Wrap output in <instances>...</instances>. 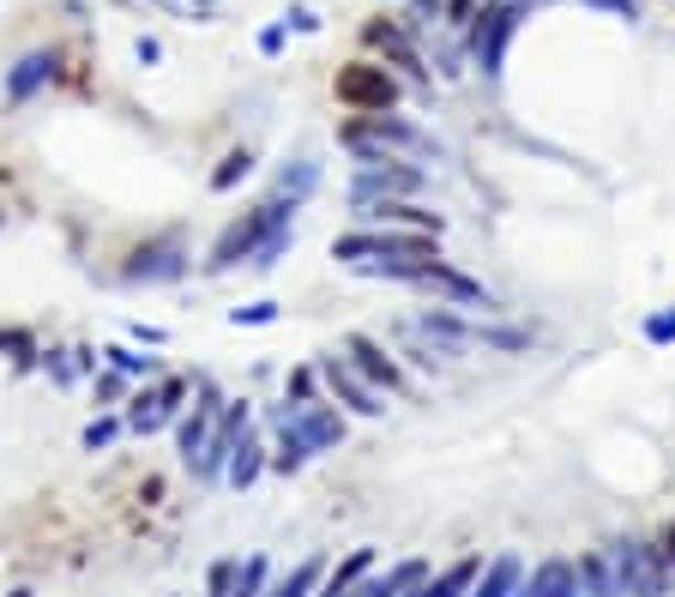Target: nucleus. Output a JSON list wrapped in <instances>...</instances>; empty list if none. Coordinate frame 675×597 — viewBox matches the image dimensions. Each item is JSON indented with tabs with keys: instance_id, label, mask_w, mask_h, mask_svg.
<instances>
[{
	"instance_id": "1",
	"label": "nucleus",
	"mask_w": 675,
	"mask_h": 597,
	"mask_svg": "<svg viewBox=\"0 0 675 597\" xmlns=\"http://www.w3.org/2000/svg\"><path fill=\"white\" fill-rule=\"evenodd\" d=\"M333 260L356 265L362 278H399V284H411L423 265L440 260V236H392V230H350L333 241Z\"/></svg>"
},
{
	"instance_id": "2",
	"label": "nucleus",
	"mask_w": 675,
	"mask_h": 597,
	"mask_svg": "<svg viewBox=\"0 0 675 597\" xmlns=\"http://www.w3.org/2000/svg\"><path fill=\"white\" fill-rule=\"evenodd\" d=\"M290 224H296V206H290V199H265V206H253V211H241L236 224H229V230L211 241V253H206V272L218 278V272H236V265H248L253 253H260V241L265 236H277V230H290Z\"/></svg>"
},
{
	"instance_id": "3",
	"label": "nucleus",
	"mask_w": 675,
	"mask_h": 597,
	"mask_svg": "<svg viewBox=\"0 0 675 597\" xmlns=\"http://www.w3.org/2000/svg\"><path fill=\"white\" fill-rule=\"evenodd\" d=\"M338 145L350 151L356 163H399L392 151H416V158H428V151H435V139H428L423 127L399 121V116L387 109V116H356V121H344V127H338Z\"/></svg>"
},
{
	"instance_id": "4",
	"label": "nucleus",
	"mask_w": 675,
	"mask_h": 597,
	"mask_svg": "<svg viewBox=\"0 0 675 597\" xmlns=\"http://www.w3.org/2000/svg\"><path fill=\"white\" fill-rule=\"evenodd\" d=\"M333 91H338L344 109H356V116H387V109L399 104V79H392L387 67H374V61H350V67H338Z\"/></svg>"
},
{
	"instance_id": "5",
	"label": "nucleus",
	"mask_w": 675,
	"mask_h": 597,
	"mask_svg": "<svg viewBox=\"0 0 675 597\" xmlns=\"http://www.w3.org/2000/svg\"><path fill=\"white\" fill-rule=\"evenodd\" d=\"M121 278H127V284H175V278H187V236L182 230H163V236L139 241V248L127 253Z\"/></svg>"
},
{
	"instance_id": "6",
	"label": "nucleus",
	"mask_w": 675,
	"mask_h": 597,
	"mask_svg": "<svg viewBox=\"0 0 675 597\" xmlns=\"http://www.w3.org/2000/svg\"><path fill=\"white\" fill-rule=\"evenodd\" d=\"M187 392H194V380H187V375H163L151 392H139V399H133V411H127V428H133V435H157L163 423H182Z\"/></svg>"
},
{
	"instance_id": "7",
	"label": "nucleus",
	"mask_w": 675,
	"mask_h": 597,
	"mask_svg": "<svg viewBox=\"0 0 675 597\" xmlns=\"http://www.w3.org/2000/svg\"><path fill=\"white\" fill-rule=\"evenodd\" d=\"M423 194V170L411 163H362L350 175V206H368V199H411Z\"/></svg>"
},
{
	"instance_id": "8",
	"label": "nucleus",
	"mask_w": 675,
	"mask_h": 597,
	"mask_svg": "<svg viewBox=\"0 0 675 597\" xmlns=\"http://www.w3.org/2000/svg\"><path fill=\"white\" fill-rule=\"evenodd\" d=\"M416 290H428V296H440V302H458V308H482V314H494V296L477 284V278H465L458 265L447 260H435V265H423V272L411 278Z\"/></svg>"
},
{
	"instance_id": "9",
	"label": "nucleus",
	"mask_w": 675,
	"mask_h": 597,
	"mask_svg": "<svg viewBox=\"0 0 675 597\" xmlns=\"http://www.w3.org/2000/svg\"><path fill=\"white\" fill-rule=\"evenodd\" d=\"M277 416H284V423L296 428V441L308 447V459L344 441V416H338V404H320V399H314V404H284Z\"/></svg>"
},
{
	"instance_id": "10",
	"label": "nucleus",
	"mask_w": 675,
	"mask_h": 597,
	"mask_svg": "<svg viewBox=\"0 0 675 597\" xmlns=\"http://www.w3.org/2000/svg\"><path fill=\"white\" fill-rule=\"evenodd\" d=\"M344 362L356 368V375L368 380V387H387V392H404V368L387 357V345H380V338H368V333H350L344 338Z\"/></svg>"
},
{
	"instance_id": "11",
	"label": "nucleus",
	"mask_w": 675,
	"mask_h": 597,
	"mask_svg": "<svg viewBox=\"0 0 675 597\" xmlns=\"http://www.w3.org/2000/svg\"><path fill=\"white\" fill-rule=\"evenodd\" d=\"M314 375H320L326 387H333V399L344 404V411H356V416H380V411H387V404H380V392L368 387V380L356 375V368L344 362L338 350H333V357H320V368H314Z\"/></svg>"
},
{
	"instance_id": "12",
	"label": "nucleus",
	"mask_w": 675,
	"mask_h": 597,
	"mask_svg": "<svg viewBox=\"0 0 675 597\" xmlns=\"http://www.w3.org/2000/svg\"><path fill=\"white\" fill-rule=\"evenodd\" d=\"M621 562V586H628V597H664L669 574H664V555H652L645 543H609Z\"/></svg>"
},
{
	"instance_id": "13",
	"label": "nucleus",
	"mask_w": 675,
	"mask_h": 597,
	"mask_svg": "<svg viewBox=\"0 0 675 597\" xmlns=\"http://www.w3.org/2000/svg\"><path fill=\"white\" fill-rule=\"evenodd\" d=\"M55 67H61V61H55V48H31V55H19V61L7 67V79H0V97H7L12 109H19V104H31V97L43 91L48 79H55Z\"/></svg>"
},
{
	"instance_id": "14",
	"label": "nucleus",
	"mask_w": 675,
	"mask_h": 597,
	"mask_svg": "<svg viewBox=\"0 0 675 597\" xmlns=\"http://www.w3.org/2000/svg\"><path fill=\"white\" fill-rule=\"evenodd\" d=\"M513 31H519V7H489V12H482V24H477V67L489 73V79L501 73Z\"/></svg>"
},
{
	"instance_id": "15",
	"label": "nucleus",
	"mask_w": 675,
	"mask_h": 597,
	"mask_svg": "<svg viewBox=\"0 0 675 597\" xmlns=\"http://www.w3.org/2000/svg\"><path fill=\"white\" fill-rule=\"evenodd\" d=\"M218 411H224L218 387H211V380H199V404L182 416V423H175V441H182V459H187V465L199 459V447H206V435H211V428H218Z\"/></svg>"
},
{
	"instance_id": "16",
	"label": "nucleus",
	"mask_w": 675,
	"mask_h": 597,
	"mask_svg": "<svg viewBox=\"0 0 675 597\" xmlns=\"http://www.w3.org/2000/svg\"><path fill=\"white\" fill-rule=\"evenodd\" d=\"M356 218L368 224H399V230H416V236H440V218L423 206H411V199H368V206H356Z\"/></svg>"
},
{
	"instance_id": "17",
	"label": "nucleus",
	"mask_w": 675,
	"mask_h": 597,
	"mask_svg": "<svg viewBox=\"0 0 675 597\" xmlns=\"http://www.w3.org/2000/svg\"><path fill=\"white\" fill-rule=\"evenodd\" d=\"M519 597H585V586H579V562H567V555H549V562H543L537 574L519 586Z\"/></svg>"
},
{
	"instance_id": "18",
	"label": "nucleus",
	"mask_w": 675,
	"mask_h": 597,
	"mask_svg": "<svg viewBox=\"0 0 675 597\" xmlns=\"http://www.w3.org/2000/svg\"><path fill=\"white\" fill-rule=\"evenodd\" d=\"M368 43H374V48H380V55H387V61H399V67H404V73H411V79H416V85H423V79H428V67H423V55H416V48H411V36H404V31H399V24H392V19H374V24H368Z\"/></svg>"
},
{
	"instance_id": "19",
	"label": "nucleus",
	"mask_w": 675,
	"mask_h": 597,
	"mask_svg": "<svg viewBox=\"0 0 675 597\" xmlns=\"http://www.w3.org/2000/svg\"><path fill=\"white\" fill-rule=\"evenodd\" d=\"M519 586H525V562H519L513 550H501V555H494V562L477 574L470 597H519Z\"/></svg>"
},
{
	"instance_id": "20",
	"label": "nucleus",
	"mask_w": 675,
	"mask_h": 597,
	"mask_svg": "<svg viewBox=\"0 0 675 597\" xmlns=\"http://www.w3.org/2000/svg\"><path fill=\"white\" fill-rule=\"evenodd\" d=\"M579 586L591 591V597H628V586H621V562H616V550H591V555H579Z\"/></svg>"
},
{
	"instance_id": "21",
	"label": "nucleus",
	"mask_w": 675,
	"mask_h": 597,
	"mask_svg": "<svg viewBox=\"0 0 675 597\" xmlns=\"http://www.w3.org/2000/svg\"><path fill=\"white\" fill-rule=\"evenodd\" d=\"M265 465H272V453H265V441L248 428V435L236 441V459H229V477H224V482H229V489H248V482L260 477Z\"/></svg>"
},
{
	"instance_id": "22",
	"label": "nucleus",
	"mask_w": 675,
	"mask_h": 597,
	"mask_svg": "<svg viewBox=\"0 0 675 597\" xmlns=\"http://www.w3.org/2000/svg\"><path fill=\"white\" fill-rule=\"evenodd\" d=\"M477 574H482V562H477V555H465V562H453L440 579H423V586H416V597H470Z\"/></svg>"
},
{
	"instance_id": "23",
	"label": "nucleus",
	"mask_w": 675,
	"mask_h": 597,
	"mask_svg": "<svg viewBox=\"0 0 675 597\" xmlns=\"http://www.w3.org/2000/svg\"><path fill=\"white\" fill-rule=\"evenodd\" d=\"M320 579H326V562H320V555H308V562H296L277 586H265V597H314V591H320Z\"/></svg>"
},
{
	"instance_id": "24",
	"label": "nucleus",
	"mask_w": 675,
	"mask_h": 597,
	"mask_svg": "<svg viewBox=\"0 0 675 597\" xmlns=\"http://www.w3.org/2000/svg\"><path fill=\"white\" fill-rule=\"evenodd\" d=\"M368 567H374V550H350V562L333 567V574L320 579V591H314V597H350L356 586H362V574H368Z\"/></svg>"
},
{
	"instance_id": "25",
	"label": "nucleus",
	"mask_w": 675,
	"mask_h": 597,
	"mask_svg": "<svg viewBox=\"0 0 675 597\" xmlns=\"http://www.w3.org/2000/svg\"><path fill=\"white\" fill-rule=\"evenodd\" d=\"M314 187H320V163H314V158H296L284 175H277V199H290V206H302Z\"/></svg>"
},
{
	"instance_id": "26",
	"label": "nucleus",
	"mask_w": 675,
	"mask_h": 597,
	"mask_svg": "<svg viewBox=\"0 0 675 597\" xmlns=\"http://www.w3.org/2000/svg\"><path fill=\"white\" fill-rule=\"evenodd\" d=\"M248 175H253V151L241 145V151H229L218 170H211V194H229V187H241Z\"/></svg>"
},
{
	"instance_id": "27",
	"label": "nucleus",
	"mask_w": 675,
	"mask_h": 597,
	"mask_svg": "<svg viewBox=\"0 0 675 597\" xmlns=\"http://www.w3.org/2000/svg\"><path fill=\"white\" fill-rule=\"evenodd\" d=\"M104 357H109L115 375H133V380H151V375H157V357H139V350H127V345H109Z\"/></svg>"
},
{
	"instance_id": "28",
	"label": "nucleus",
	"mask_w": 675,
	"mask_h": 597,
	"mask_svg": "<svg viewBox=\"0 0 675 597\" xmlns=\"http://www.w3.org/2000/svg\"><path fill=\"white\" fill-rule=\"evenodd\" d=\"M290 248H296V224H290V230H277V236H265V241H260V253H253L248 265H253V272H272V265L284 260Z\"/></svg>"
},
{
	"instance_id": "29",
	"label": "nucleus",
	"mask_w": 675,
	"mask_h": 597,
	"mask_svg": "<svg viewBox=\"0 0 675 597\" xmlns=\"http://www.w3.org/2000/svg\"><path fill=\"white\" fill-rule=\"evenodd\" d=\"M229 597H265V555H248V562H241L236 591H229Z\"/></svg>"
},
{
	"instance_id": "30",
	"label": "nucleus",
	"mask_w": 675,
	"mask_h": 597,
	"mask_svg": "<svg viewBox=\"0 0 675 597\" xmlns=\"http://www.w3.org/2000/svg\"><path fill=\"white\" fill-rule=\"evenodd\" d=\"M115 435H121V416H97V423H85V453H104Z\"/></svg>"
},
{
	"instance_id": "31",
	"label": "nucleus",
	"mask_w": 675,
	"mask_h": 597,
	"mask_svg": "<svg viewBox=\"0 0 675 597\" xmlns=\"http://www.w3.org/2000/svg\"><path fill=\"white\" fill-rule=\"evenodd\" d=\"M236 574H241L236 555H229V562H218V567L206 574V597H229V591H236Z\"/></svg>"
},
{
	"instance_id": "32",
	"label": "nucleus",
	"mask_w": 675,
	"mask_h": 597,
	"mask_svg": "<svg viewBox=\"0 0 675 597\" xmlns=\"http://www.w3.org/2000/svg\"><path fill=\"white\" fill-rule=\"evenodd\" d=\"M43 368H48V380H55V387H73V380H79V362H73V350H48Z\"/></svg>"
},
{
	"instance_id": "33",
	"label": "nucleus",
	"mask_w": 675,
	"mask_h": 597,
	"mask_svg": "<svg viewBox=\"0 0 675 597\" xmlns=\"http://www.w3.org/2000/svg\"><path fill=\"white\" fill-rule=\"evenodd\" d=\"M277 302H253V308H229V326H272Z\"/></svg>"
},
{
	"instance_id": "34",
	"label": "nucleus",
	"mask_w": 675,
	"mask_h": 597,
	"mask_svg": "<svg viewBox=\"0 0 675 597\" xmlns=\"http://www.w3.org/2000/svg\"><path fill=\"white\" fill-rule=\"evenodd\" d=\"M645 338H652V345H669V338H675V308L652 314V321H645Z\"/></svg>"
},
{
	"instance_id": "35",
	"label": "nucleus",
	"mask_w": 675,
	"mask_h": 597,
	"mask_svg": "<svg viewBox=\"0 0 675 597\" xmlns=\"http://www.w3.org/2000/svg\"><path fill=\"white\" fill-rule=\"evenodd\" d=\"M290 404H314V368H296V375H290Z\"/></svg>"
},
{
	"instance_id": "36",
	"label": "nucleus",
	"mask_w": 675,
	"mask_h": 597,
	"mask_svg": "<svg viewBox=\"0 0 675 597\" xmlns=\"http://www.w3.org/2000/svg\"><path fill=\"white\" fill-rule=\"evenodd\" d=\"M0 350H12V362H31V333H0Z\"/></svg>"
},
{
	"instance_id": "37",
	"label": "nucleus",
	"mask_w": 675,
	"mask_h": 597,
	"mask_svg": "<svg viewBox=\"0 0 675 597\" xmlns=\"http://www.w3.org/2000/svg\"><path fill=\"white\" fill-rule=\"evenodd\" d=\"M277 48H284V24H265V31H260V55H277Z\"/></svg>"
},
{
	"instance_id": "38",
	"label": "nucleus",
	"mask_w": 675,
	"mask_h": 597,
	"mask_svg": "<svg viewBox=\"0 0 675 597\" xmlns=\"http://www.w3.org/2000/svg\"><path fill=\"white\" fill-rule=\"evenodd\" d=\"M121 380H115V375H97V399H104V404H115V399H121Z\"/></svg>"
},
{
	"instance_id": "39",
	"label": "nucleus",
	"mask_w": 675,
	"mask_h": 597,
	"mask_svg": "<svg viewBox=\"0 0 675 597\" xmlns=\"http://www.w3.org/2000/svg\"><path fill=\"white\" fill-rule=\"evenodd\" d=\"M290 24H296V31H320V12H308V7H296V12H290Z\"/></svg>"
},
{
	"instance_id": "40",
	"label": "nucleus",
	"mask_w": 675,
	"mask_h": 597,
	"mask_svg": "<svg viewBox=\"0 0 675 597\" xmlns=\"http://www.w3.org/2000/svg\"><path fill=\"white\" fill-rule=\"evenodd\" d=\"M163 55V43H157V36H139V61H145V67H151V61H157Z\"/></svg>"
},
{
	"instance_id": "41",
	"label": "nucleus",
	"mask_w": 675,
	"mask_h": 597,
	"mask_svg": "<svg viewBox=\"0 0 675 597\" xmlns=\"http://www.w3.org/2000/svg\"><path fill=\"white\" fill-rule=\"evenodd\" d=\"M133 338H139V345H163L170 333H163V326H133Z\"/></svg>"
},
{
	"instance_id": "42",
	"label": "nucleus",
	"mask_w": 675,
	"mask_h": 597,
	"mask_svg": "<svg viewBox=\"0 0 675 597\" xmlns=\"http://www.w3.org/2000/svg\"><path fill=\"white\" fill-rule=\"evenodd\" d=\"M416 24H428V19H440V0H416V12H411Z\"/></svg>"
},
{
	"instance_id": "43",
	"label": "nucleus",
	"mask_w": 675,
	"mask_h": 597,
	"mask_svg": "<svg viewBox=\"0 0 675 597\" xmlns=\"http://www.w3.org/2000/svg\"><path fill=\"white\" fill-rule=\"evenodd\" d=\"M657 555H664V567H675V525H664V550Z\"/></svg>"
},
{
	"instance_id": "44",
	"label": "nucleus",
	"mask_w": 675,
	"mask_h": 597,
	"mask_svg": "<svg viewBox=\"0 0 675 597\" xmlns=\"http://www.w3.org/2000/svg\"><path fill=\"white\" fill-rule=\"evenodd\" d=\"M591 7H609V12H621V19H633V0H591Z\"/></svg>"
},
{
	"instance_id": "45",
	"label": "nucleus",
	"mask_w": 675,
	"mask_h": 597,
	"mask_svg": "<svg viewBox=\"0 0 675 597\" xmlns=\"http://www.w3.org/2000/svg\"><path fill=\"white\" fill-rule=\"evenodd\" d=\"M12 597H36V591H31V586H19V591H12Z\"/></svg>"
},
{
	"instance_id": "46",
	"label": "nucleus",
	"mask_w": 675,
	"mask_h": 597,
	"mask_svg": "<svg viewBox=\"0 0 675 597\" xmlns=\"http://www.w3.org/2000/svg\"><path fill=\"white\" fill-rule=\"evenodd\" d=\"M0 224H7V218H0Z\"/></svg>"
}]
</instances>
